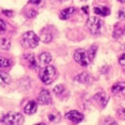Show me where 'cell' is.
I'll list each match as a JSON object with an SVG mask.
<instances>
[{
	"label": "cell",
	"instance_id": "obj_5",
	"mask_svg": "<svg viewBox=\"0 0 125 125\" xmlns=\"http://www.w3.org/2000/svg\"><path fill=\"white\" fill-rule=\"evenodd\" d=\"M73 58L74 61L78 62L79 65H81L82 67H87L88 65L91 64L90 59H88V56H87V52L84 51V50H77L73 54Z\"/></svg>",
	"mask_w": 125,
	"mask_h": 125
},
{
	"label": "cell",
	"instance_id": "obj_32",
	"mask_svg": "<svg viewBox=\"0 0 125 125\" xmlns=\"http://www.w3.org/2000/svg\"><path fill=\"white\" fill-rule=\"evenodd\" d=\"M83 10H84L85 13H87V9H86V8H83Z\"/></svg>",
	"mask_w": 125,
	"mask_h": 125
},
{
	"label": "cell",
	"instance_id": "obj_20",
	"mask_svg": "<svg viewBox=\"0 0 125 125\" xmlns=\"http://www.w3.org/2000/svg\"><path fill=\"white\" fill-rule=\"evenodd\" d=\"M87 52V56H88V59L90 62H92L95 58V55H96V52H97V45H92L90 49L86 51Z\"/></svg>",
	"mask_w": 125,
	"mask_h": 125
},
{
	"label": "cell",
	"instance_id": "obj_29",
	"mask_svg": "<svg viewBox=\"0 0 125 125\" xmlns=\"http://www.w3.org/2000/svg\"><path fill=\"white\" fill-rule=\"evenodd\" d=\"M119 62H120V65H122V66H125V54H123V55L119 58Z\"/></svg>",
	"mask_w": 125,
	"mask_h": 125
},
{
	"label": "cell",
	"instance_id": "obj_23",
	"mask_svg": "<svg viewBox=\"0 0 125 125\" xmlns=\"http://www.w3.org/2000/svg\"><path fill=\"white\" fill-rule=\"evenodd\" d=\"M0 79L6 83V84H10V83H11V77L4 71H0Z\"/></svg>",
	"mask_w": 125,
	"mask_h": 125
},
{
	"label": "cell",
	"instance_id": "obj_27",
	"mask_svg": "<svg viewBox=\"0 0 125 125\" xmlns=\"http://www.w3.org/2000/svg\"><path fill=\"white\" fill-rule=\"evenodd\" d=\"M118 17H119V20H125V10L124 9H122L119 11Z\"/></svg>",
	"mask_w": 125,
	"mask_h": 125
},
{
	"label": "cell",
	"instance_id": "obj_18",
	"mask_svg": "<svg viewBox=\"0 0 125 125\" xmlns=\"http://www.w3.org/2000/svg\"><path fill=\"white\" fill-rule=\"evenodd\" d=\"M48 120L51 123H58L59 120H61V114L56 111H52L48 114Z\"/></svg>",
	"mask_w": 125,
	"mask_h": 125
},
{
	"label": "cell",
	"instance_id": "obj_25",
	"mask_svg": "<svg viewBox=\"0 0 125 125\" xmlns=\"http://www.w3.org/2000/svg\"><path fill=\"white\" fill-rule=\"evenodd\" d=\"M28 3L33 4V6H37V7H41L44 4V0H29Z\"/></svg>",
	"mask_w": 125,
	"mask_h": 125
},
{
	"label": "cell",
	"instance_id": "obj_33",
	"mask_svg": "<svg viewBox=\"0 0 125 125\" xmlns=\"http://www.w3.org/2000/svg\"><path fill=\"white\" fill-rule=\"evenodd\" d=\"M58 1H61V2H66V1H68V0H58Z\"/></svg>",
	"mask_w": 125,
	"mask_h": 125
},
{
	"label": "cell",
	"instance_id": "obj_2",
	"mask_svg": "<svg viewBox=\"0 0 125 125\" xmlns=\"http://www.w3.org/2000/svg\"><path fill=\"white\" fill-rule=\"evenodd\" d=\"M40 38L32 31H27L22 36V45L26 49H33L38 46Z\"/></svg>",
	"mask_w": 125,
	"mask_h": 125
},
{
	"label": "cell",
	"instance_id": "obj_13",
	"mask_svg": "<svg viewBox=\"0 0 125 125\" xmlns=\"http://www.w3.org/2000/svg\"><path fill=\"white\" fill-rule=\"evenodd\" d=\"M37 108H38V101L30 100L29 103L24 107V113L28 114V115H31V114H33L37 111Z\"/></svg>",
	"mask_w": 125,
	"mask_h": 125
},
{
	"label": "cell",
	"instance_id": "obj_19",
	"mask_svg": "<svg viewBox=\"0 0 125 125\" xmlns=\"http://www.w3.org/2000/svg\"><path fill=\"white\" fill-rule=\"evenodd\" d=\"M10 48H11V42H10L9 39H7V38L0 39V49L8 51V50H10Z\"/></svg>",
	"mask_w": 125,
	"mask_h": 125
},
{
	"label": "cell",
	"instance_id": "obj_15",
	"mask_svg": "<svg viewBox=\"0 0 125 125\" xmlns=\"http://www.w3.org/2000/svg\"><path fill=\"white\" fill-rule=\"evenodd\" d=\"M52 62V55L48 52H43L39 55V62H40L42 66H46V65H50V62Z\"/></svg>",
	"mask_w": 125,
	"mask_h": 125
},
{
	"label": "cell",
	"instance_id": "obj_16",
	"mask_svg": "<svg viewBox=\"0 0 125 125\" xmlns=\"http://www.w3.org/2000/svg\"><path fill=\"white\" fill-rule=\"evenodd\" d=\"M94 13L100 16H108L110 14V9L108 7H96L94 8Z\"/></svg>",
	"mask_w": 125,
	"mask_h": 125
},
{
	"label": "cell",
	"instance_id": "obj_11",
	"mask_svg": "<svg viewBox=\"0 0 125 125\" xmlns=\"http://www.w3.org/2000/svg\"><path fill=\"white\" fill-rule=\"evenodd\" d=\"M111 91L116 96H125V82L115 83L111 88Z\"/></svg>",
	"mask_w": 125,
	"mask_h": 125
},
{
	"label": "cell",
	"instance_id": "obj_6",
	"mask_svg": "<svg viewBox=\"0 0 125 125\" xmlns=\"http://www.w3.org/2000/svg\"><path fill=\"white\" fill-rule=\"evenodd\" d=\"M65 118L68 119L69 121L73 122V123H80V122L83 121V119H84V115H83L81 112L77 111V110H71V111H69V112L66 113Z\"/></svg>",
	"mask_w": 125,
	"mask_h": 125
},
{
	"label": "cell",
	"instance_id": "obj_3",
	"mask_svg": "<svg viewBox=\"0 0 125 125\" xmlns=\"http://www.w3.org/2000/svg\"><path fill=\"white\" fill-rule=\"evenodd\" d=\"M24 122V116L19 112H9L4 115L2 123L8 125H19Z\"/></svg>",
	"mask_w": 125,
	"mask_h": 125
},
{
	"label": "cell",
	"instance_id": "obj_31",
	"mask_svg": "<svg viewBox=\"0 0 125 125\" xmlns=\"http://www.w3.org/2000/svg\"><path fill=\"white\" fill-rule=\"evenodd\" d=\"M119 2H121V3H125V0H118Z\"/></svg>",
	"mask_w": 125,
	"mask_h": 125
},
{
	"label": "cell",
	"instance_id": "obj_26",
	"mask_svg": "<svg viewBox=\"0 0 125 125\" xmlns=\"http://www.w3.org/2000/svg\"><path fill=\"white\" fill-rule=\"evenodd\" d=\"M7 30V25L6 23L3 22L2 20H0V35H2V33H4Z\"/></svg>",
	"mask_w": 125,
	"mask_h": 125
},
{
	"label": "cell",
	"instance_id": "obj_10",
	"mask_svg": "<svg viewBox=\"0 0 125 125\" xmlns=\"http://www.w3.org/2000/svg\"><path fill=\"white\" fill-rule=\"evenodd\" d=\"M75 13V8L74 7H69V8H66V9L62 10L61 13H59V19L62 20V21H66V20H69L70 17L72 16Z\"/></svg>",
	"mask_w": 125,
	"mask_h": 125
},
{
	"label": "cell",
	"instance_id": "obj_9",
	"mask_svg": "<svg viewBox=\"0 0 125 125\" xmlns=\"http://www.w3.org/2000/svg\"><path fill=\"white\" fill-rule=\"evenodd\" d=\"M74 81L81 83V84L88 85L91 82L93 81V78L91 77V74L87 73V72H82V73H79L77 77L74 78Z\"/></svg>",
	"mask_w": 125,
	"mask_h": 125
},
{
	"label": "cell",
	"instance_id": "obj_8",
	"mask_svg": "<svg viewBox=\"0 0 125 125\" xmlns=\"http://www.w3.org/2000/svg\"><path fill=\"white\" fill-rule=\"evenodd\" d=\"M93 99L95 100L96 103L101 107V108H105V107L107 106V104H108L109 97L107 96V94L104 92V91H100V92H98L95 96H94Z\"/></svg>",
	"mask_w": 125,
	"mask_h": 125
},
{
	"label": "cell",
	"instance_id": "obj_7",
	"mask_svg": "<svg viewBox=\"0 0 125 125\" xmlns=\"http://www.w3.org/2000/svg\"><path fill=\"white\" fill-rule=\"evenodd\" d=\"M37 101L40 104V105H50L52 103L51 94L46 90H42L40 93H39V95L37 97Z\"/></svg>",
	"mask_w": 125,
	"mask_h": 125
},
{
	"label": "cell",
	"instance_id": "obj_17",
	"mask_svg": "<svg viewBox=\"0 0 125 125\" xmlns=\"http://www.w3.org/2000/svg\"><path fill=\"white\" fill-rule=\"evenodd\" d=\"M53 39V33L50 31H45V28L41 30V35H40V40L43 41L44 43H49L52 41Z\"/></svg>",
	"mask_w": 125,
	"mask_h": 125
},
{
	"label": "cell",
	"instance_id": "obj_22",
	"mask_svg": "<svg viewBox=\"0 0 125 125\" xmlns=\"http://www.w3.org/2000/svg\"><path fill=\"white\" fill-rule=\"evenodd\" d=\"M53 91H54V93H55V95L61 97L62 94L65 93V91H66V87H65V85H62V84H58L53 88Z\"/></svg>",
	"mask_w": 125,
	"mask_h": 125
},
{
	"label": "cell",
	"instance_id": "obj_28",
	"mask_svg": "<svg viewBox=\"0 0 125 125\" xmlns=\"http://www.w3.org/2000/svg\"><path fill=\"white\" fill-rule=\"evenodd\" d=\"M119 116L122 120H125V109H120L119 110Z\"/></svg>",
	"mask_w": 125,
	"mask_h": 125
},
{
	"label": "cell",
	"instance_id": "obj_1",
	"mask_svg": "<svg viewBox=\"0 0 125 125\" xmlns=\"http://www.w3.org/2000/svg\"><path fill=\"white\" fill-rule=\"evenodd\" d=\"M39 77H40V80L44 83V84H46V85L51 84V83L56 79V69H55V67L51 66V65H46V66H44L42 69H40Z\"/></svg>",
	"mask_w": 125,
	"mask_h": 125
},
{
	"label": "cell",
	"instance_id": "obj_12",
	"mask_svg": "<svg viewBox=\"0 0 125 125\" xmlns=\"http://www.w3.org/2000/svg\"><path fill=\"white\" fill-rule=\"evenodd\" d=\"M125 35V24L118 23L113 28V38L114 39H120L122 36Z\"/></svg>",
	"mask_w": 125,
	"mask_h": 125
},
{
	"label": "cell",
	"instance_id": "obj_21",
	"mask_svg": "<svg viewBox=\"0 0 125 125\" xmlns=\"http://www.w3.org/2000/svg\"><path fill=\"white\" fill-rule=\"evenodd\" d=\"M11 64L12 62L9 58H6V57L0 55V68H8L11 66Z\"/></svg>",
	"mask_w": 125,
	"mask_h": 125
},
{
	"label": "cell",
	"instance_id": "obj_30",
	"mask_svg": "<svg viewBox=\"0 0 125 125\" xmlns=\"http://www.w3.org/2000/svg\"><path fill=\"white\" fill-rule=\"evenodd\" d=\"M2 12H3V14H6L7 16H12V15H13V12L12 11H7V10H3Z\"/></svg>",
	"mask_w": 125,
	"mask_h": 125
},
{
	"label": "cell",
	"instance_id": "obj_14",
	"mask_svg": "<svg viewBox=\"0 0 125 125\" xmlns=\"http://www.w3.org/2000/svg\"><path fill=\"white\" fill-rule=\"evenodd\" d=\"M23 57H24V59L27 62L28 67H29V68H31V69H37L38 64H37V61H36L35 56H33V54L27 53V54H25Z\"/></svg>",
	"mask_w": 125,
	"mask_h": 125
},
{
	"label": "cell",
	"instance_id": "obj_24",
	"mask_svg": "<svg viewBox=\"0 0 125 125\" xmlns=\"http://www.w3.org/2000/svg\"><path fill=\"white\" fill-rule=\"evenodd\" d=\"M37 10H33V9H30L29 11H26L25 14L26 16L28 17V19H33V17H36V15H37Z\"/></svg>",
	"mask_w": 125,
	"mask_h": 125
},
{
	"label": "cell",
	"instance_id": "obj_4",
	"mask_svg": "<svg viewBox=\"0 0 125 125\" xmlns=\"http://www.w3.org/2000/svg\"><path fill=\"white\" fill-rule=\"evenodd\" d=\"M87 29L90 30V32L92 35H98L101 30V26H103V22L98 17H90L86 22Z\"/></svg>",
	"mask_w": 125,
	"mask_h": 125
}]
</instances>
